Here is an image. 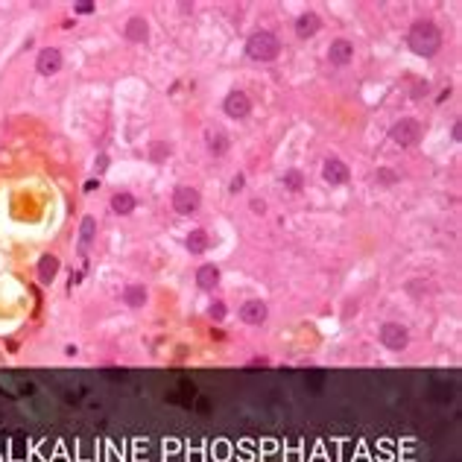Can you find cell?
<instances>
[{"instance_id": "cell-1", "label": "cell", "mask_w": 462, "mask_h": 462, "mask_svg": "<svg viewBox=\"0 0 462 462\" xmlns=\"http://www.w3.org/2000/svg\"><path fill=\"white\" fill-rule=\"evenodd\" d=\"M407 44L413 50L415 56H433L442 50V29H439L430 18H421L410 26L407 33Z\"/></svg>"}, {"instance_id": "cell-2", "label": "cell", "mask_w": 462, "mask_h": 462, "mask_svg": "<svg viewBox=\"0 0 462 462\" xmlns=\"http://www.w3.org/2000/svg\"><path fill=\"white\" fill-rule=\"evenodd\" d=\"M246 53L255 61H272L281 53V41H278V36L272 29H255L249 36V41H246Z\"/></svg>"}, {"instance_id": "cell-3", "label": "cell", "mask_w": 462, "mask_h": 462, "mask_svg": "<svg viewBox=\"0 0 462 462\" xmlns=\"http://www.w3.org/2000/svg\"><path fill=\"white\" fill-rule=\"evenodd\" d=\"M389 141L395 143V146H415V143L421 141V123L413 117H401L395 120L389 126Z\"/></svg>"}, {"instance_id": "cell-4", "label": "cell", "mask_w": 462, "mask_h": 462, "mask_svg": "<svg viewBox=\"0 0 462 462\" xmlns=\"http://www.w3.org/2000/svg\"><path fill=\"white\" fill-rule=\"evenodd\" d=\"M170 205H173V211H176V213H181V217H190V213L199 211L202 193L196 188H190V184H181V188L173 190V199H170Z\"/></svg>"}, {"instance_id": "cell-5", "label": "cell", "mask_w": 462, "mask_h": 462, "mask_svg": "<svg viewBox=\"0 0 462 462\" xmlns=\"http://www.w3.org/2000/svg\"><path fill=\"white\" fill-rule=\"evenodd\" d=\"M380 343L386 345L389 351H404L410 345V331L404 328L401 322H383L380 325Z\"/></svg>"}, {"instance_id": "cell-6", "label": "cell", "mask_w": 462, "mask_h": 462, "mask_svg": "<svg viewBox=\"0 0 462 462\" xmlns=\"http://www.w3.org/2000/svg\"><path fill=\"white\" fill-rule=\"evenodd\" d=\"M223 111L228 114L231 120H243V117H249V111H252V100L246 91H231V94H225L223 100Z\"/></svg>"}, {"instance_id": "cell-7", "label": "cell", "mask_w": 462, "mask_h": 462, "mask_svg": "<svg viewBox=\"0 0 462 462\" xmlns=\"http://www.w3.org/2000/svg\"><path fill=\"white\" fill-rule=\"evenodd\" d=\"M61 65H65V59H61V50H59V47H44V50H38V56H36V71L41 73V76H56V73L61 71Z\"/></svg>"}, {"instance_id": "cell-8", "label": "cell", "mask_w": 462, "mask_h": 462, "mask_svg": "<svg viewBox=\"0 0 462 462\" xmlns=\"http://www.w3.org/2000/svg\"><path fill=\"white\" fill-rule=\"evenodd\" d=\"M322 178H325L328 184H333V188H343V184H348V178H351V170H348V164H345L343 158H328V161L322 164Z\"/></svg>"}, {"instance_id": "cell-9", "label": "cell", "mask_w": 462, "mask_h": 462, "mask_svg": "<svg viewBox=\"0 0 462 462\" xmlns=\"http://www.w3.org/2000/svg\"><path fill=\"white\" fill-rule=\"evenodd\" d=\"M351 59H354V44H351L348 38H336V41H331V47H328V61H331L333 68H345V65H351Z\"/></svg>"}, {"instance_id": "cell-10", "label": "cell", "mask_w": 462, "mask_h": 462, "mask_svg": "<svg viewBox=\"0 0 462 462\" xmlns=\"http://www.w3.org/2000/svg\"><path fill=\"white\" fill-rule=\"evenodd\" d=\"M123 36H126V41H132V44H146V38H149L146 18H143V15H132L129 21H126V26H123Z\"/></svg>"}, {"instance_id": "cell-11", "label": "cell", "mask_w": 462, "mask_h": 462, "mask_svg": "<svg viewBox=\"0 0 462 462\" xmlns=\"http://www.w3.org/2000/svg\"><path fill=\"white\" fill-rule=\"evenodd\" d=\"M266 316H269V310H266V304H263L261 298H249L243 307H240V319L246 322V325H263L266 322Z\"/></svg>"}, {"instance_id": "cell-12", "label": "cell", "mask_w": 462, "mask_h": 462, "mask_svg": "<svg viewBox=\"0 0 462 462\" xmlns=\"http://www.w3.org/2000/svg\"><path fill=\"white\" fill-rule=\"evenodd\" d=\"M322 26V18L316 12H304L296 18V36L298 38H313L316 33H319Z\"/></svg>"}, {"instance_id": "cell-13", "label": "cell", "mask_w": 462, "mask_h": 462, "mask_svg": "<svg viewBox=\"0 0 462 462\" xmlns=\"http://www.w3.org/2000/svg\"><path fill=\"white\" fill-rule=\"evenodd\" d=\"M61 263L56 255H44V258H38V281L41 284H53L56 281V275H59Z\"/></svg>"}, {"instance_id": "cell-14", "label": "cell", "mask_w": 462, "mask_h": 462, "mask_svg": "<svg viewBox=\"0 0 462 462\" xmlns=\"http://www.w3.org/2000/svg\"><path fill=\"white\" fill-rule=\"evenodd\" d=\"M108 205H111V211L117 213V217H129V213L135 211V205H138V199L132 196L129 190H117V193L111 196V202H108Z\"/></svg>"}, {"instance_id": "cell-15", "label": "cell", "mask_w": 462, "mask_h": 462, "mask_svg": "<svg viewBox=\"0 0 462 462\" xmlns=\"http://www.w3.org/2000/svg\"><path fill=\"white\" fill-rule=\"evenodd\" d=\"M184 246H188L190 255H202V252H208V246H211V237H208L205 228H190V234L184 237Z\"/></svg>"}, {"instance_id": "cell-16", "label": "cell", "mask_w": 462, "mask_h": 462, "mask_svg": "<svg viewBox=\"0 0 462 462\" xmlns=\"http://www.w3.org/2000/svg\"><path fill=\"white\" fill-rule=\"evenodd\" d=\"M196 284H199L202 290H213V287L220 284V266H217V263L199 266V269H196Z\"/></svg>"}, {"instance_id": "cell-17", "label": "cell", "mask_w": 462, "mask_h": 462, "mask_svg": "<svg viewBox=\"0 0 462 462\" xmlns=\"http://www.w3.org/2000/svg\"><path fill=\"white\" fill-rule=\"evenodd\" d=\"M123 301H126L129 307H143V304L149 301V293H146L143 284H129L123 290Z\"/></svg>"}, {"instance_id": "cell-18", "label": "cell", "mask_w": 462, "mask_h": 462, "mask_svg": "<svg viewBox=\"0 0 462 462\" xmlns=\"http://www.w3.org/2000/svg\"><path fill=\"white\" fill-rule=\"evenodd\" d=\"M205 146H208L213 155H223L225 149H228V135H225L223 129H208V135H205Z\"/></svg>"}, {"instance_id": "cell-19", "label": "cell", "mask_w": 462, "mask_h": 462, "mask_svg": "<svg viewBox=\"0 0 462 462\" xmlns=\"http://www.w3.org/2000/svg\"><path fill=\"white\" fill-rule=\"evenodd\" d=\"M304 181H307V178H304V173H301V170H296V167H293V170H284V176H281V184H284L287 190H293V193L304 190Z\"/></svg>"}, {"instance_id": "cell-20", "label": "cell", "mask_w": 462, "mask_h": 462, "mask_svg": "<svg viewBox=\"0 0 462 462\" xmlns=\"http://www.w3.org/2000/svg\"><path fill=\"white\" fill-rule=\"evenodd\" d=\"M170 155H173V146H170L167 141L149 143V158H152L155 164H164V161H170Z\"/></svg>"}, {"instance_id": "cell-21", "label": "cell", "mask_w": 462, "mask_h": 462, "mask_svg": "<svg viewBox=\"0 0 462 462\" xmlns=\"http://www.w3.org/2000/svg\"><path fill=\"white\" fill-rule=\"evenodd\" d=\"M401 181V176L392 170V167H378L375 170V184H380V188H392V184H398Z\"/></svg>"}, {"instance_id": "cell-22", "label": "cell", "mask_w": 462, "mask_h": 462, "mask_svg": "<svg viewBox=\"0 0 462 462\" xmlns=\"http://www.w3.org/2000/svg\"><path fill=\"white\" fill-rule=\"evenodd\" d=\"M94 231H97V220H94V217H82V223H79V237H82V246H88V243L94 240Z\"/></svg>"}, {"instance_id": "cell-23", "label": "cell", "mask_w": 462, "mask_h": 462, "mask_svg": "<svg viewBox=\"0 0 462 462\" xmlns=\"http://www.w3.org/2000/svg\"><path fill=\"white\" fill-rule=\"evenodd\" d=\"M208 313H211V319H213V322H223V319H225V304L220 301V298H217V301H211Z\"/></svg>"}, {"instance_id": "cell-24", "label": "cell", "mask_w": 462, "mask_h": 462, "mask_svg": "<svg viewBox=\"0 0 462 462\" xmlns=\"http://www.w3.org/2000/svg\"><path fill=\"white\" fill-rule=\"evenodd\" d=\"M249 208H252V213H266V202L255 196V199L249 202Z\"/></svg>"}, {"instance_id": "cell-25", "label": "cell", "mask_w": 462, "mask_h": 462, "mask_svg": "<svg viewBox=\"0 0 462 462\" xmlns=\"http://www.w3.org/2000/svg\"><path fill=\"white\" fill-rule=\"evenodd\" d=\"M243 188H246V178H243V176H240V173H237V176L231 178V193H240V190H243Z\"/></svg>"}, {"instance_id": "cell-26", "label": "cell", "mask_w": 462, "mask_h": 462, "mask_svg": "<svg viewBox=\"0 0 462 462\" xmlns=\"http://www.w3.org/2000/svg\"><path fill=\"white\" fill-rule=\"evenodd\" d=\"M94 12V3H76V15H91Z\"/></svg>"}, {"instance_id": "cell-27", "label": "cell", "mask_w": 462, "mask_h": 462, "mask_svg": "<svg viewBox=\"0 0 462 462\" xmlns=\"http://www.w3.org/2000/svg\"><path fill=\"white\" fill-rule=\"evenodd\" d=\"M450 138H453L456 143L462 141V126H459V123H453V132H450Z\"/></svg>"}, {"instance_id": "cell-28", "label": "cell", "mask_w": 462, "mask_h": 462, "mask_svg": "<svg viewBox=\"0 0 462 462\" xmlns=\"http://www.w3.org/2000/svg\"><path fill=\"white\" fill-rule=\"evenodd\" d=\"M106 164H108V158H106V155H100V161H97L94 167H97V170H100V173H103V170H106Z\"/></svg>"}]
</instances>
